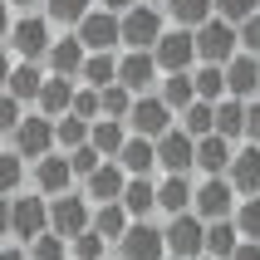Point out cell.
I'll use <instances>...</instances> for the list:
<instances>
[{"label":"cell","mask_w":260,"mask_h":260,"mask_svg":"<svg viewBox=\"0 0 260 260\" xmlns=\"http://www.w3.org/2000/svg\"><path fill=\"white\" fill-rule=\"evenodd\" d=\"M162 236H167V255H177V260H202L206 255V221L197 216V211L167 216Z\"/></svg>","instance_id":"6da1fadb"},{"label":"cell","mask_w":260,"mask_h":260,"mask_svg":"<svg viewBox=\"0 0 260 260\" xmlns=\"http://www.w3.org/2000/svg\"><path fill=\"white\" fill-rule=\"evenodd\" d=\"M49 44H54V35H49V15H20L10 29V49L15 59H25V64H40L44 54H49Z\"/></svg>","instance_id":"7a4b0ae2"},{"label":"cell","mask_w":260,"mask_h":260,"mask_svg":"<svg viewBox=\"0 0 260 260\" xmlns=\"http://www.w3.org/2000/svg\"><path fill=\"white\" fill-rule=\"evenodd\" d=\"M49 231V202H44L40 191H20V197H10V236L15 241H35V236Z\"/></svg>","instance_id":"3957f363"},{"label":"cell","mask_w":260,"mask_h":260,"mask_svg":"<svg viewBox=\"0 0 260 260\" xmlns=\"http://www.w3.org/2000/svg\"><path fill=\"white\" fill-rule=\"evenodd\" d=\"M74 35H79V44H84L88 54H118V44H123V29H118V15H108V10H93L74 25Z\"/></svg>","instance_id":"277c9868"},{"label":"cell","mask_w":260,"mask_h":260,"mask_svg":"<svg viewBox=\"0 0 260 260\" xmlns=\"http://www.w3.org/2000/svg\"><path fill=\"white\" fill-rule=\"evenodd\" d=\"M152 59L162 74H191L197 69V29H162Z\"/></svg>","instance_id":"5b68a950"},{"label":"cell","mask_w":260,"mask_h":260,"mask_svg":"<svg viewBox=\"0 0 260 260\" xmlns=\"http://www.w3.org/2000/svg\"><path fill=\"white\" fill-rule=\"evenodd\" d=\"M241 54V35L226 20H206L197 29V64H231Z\"/></svg>","instance_id":"8992f818"},{"label":"cell","mask_w":260,"mask_h":260,"mask_svg":"<svg viewBox=\"0 0 260 260\" xmlns=\"http://www.w3.org/2000/svg\"><path fill=\"white\" fill-rule=\"evenodd\" d=\"M118 29H123V49H157L162 40V15L157 5H133L128 15H118Z\"/></svg>","instance_id":"52a82bcc"},{"label":"cell","mask_w":260,"mask_h":260,"mask_svg":"<svg viewBox=\"0 0 260 260\" xmlns=\"http://www.w3.org/2000/svg\"><path fill=\"white\" fill-rule=\"evenodd\" d=\"M10 152H20L25 162H40V157H49V152H59L54 147V118H44V113H25V123L15 128V138H10Z\"/></svg>","instance_id":"ba28073f"},{"label":"cell","mask_w":260,"mask_h":260,"mask_svg":"<svg viewBox=\"0 0 260 260\" xmlns=\"http://www.w3.org/2000/svg\"><path fill=\"white\" fill-rule=\"evenodd\" d=\"M191 211H197L202 221L236 216V187H231V177H202V182H197V197H191Z\"/></svg>","instance_id":"9c48e42d"},{"label":"cell","mask_w":260,"mask_h":260,"mask_svg":"<svg viewBox=\"0 0 260 260\" xmlns=\"http://www.w3.org/2000/svg\"><path fill=\"white\" fill-rule=\"evenodd\" d=\"M172 123H177V113L157 99V93L133 99V113H128V133L133 138H152V143H157L162 133H172Z\"/></svg>","instance_id":"30bf717a"},{"label":"cell","mask_w":260,"mask_h":260,"mask_svg":"<svg viewBox=\"0 0 260 260\" xmlns=\"http://www.w3.org/2000/svg\"><path fill=\"white\" fill-rule=\"evenodd\" d=\"M157 59H152V49H123V59H118V84L128 88L133 99H143V93H157Z\"/></svg>","instance_id":"8fae6325"},{"label":"cell","mask_w":260,"mask_h":260,"mask_svg":"<svg viewBox=\"0 0 260 260\" xmlns=\"http://www.w3.org/2000/svg\"><path fill=\"white\" fill-rule=\"evenodd\" d=\"M93 226V211H88L84 191H64V197H54L49 202V231L64 236V241H74L79 231H88Z\"/></svg>","instance_id":"7c38bea8"},{"label":"cell","mask_w":260,"mask_h":260,"mask_svg":"<svg viewBox=\"0 0 260 260\" xmlns=\"http://www.w3.org/2000/svg\"><path fill=\"white\" fill-rule=\"evenodd\" d=\"M118 260H167V236L152 221H133L123 241H118Z\"/></svg>","instance_id":"4fadbf2b"},{"label":"cell","mask_w":260,"mask_h":260,"mask_svg":"<svg viewBox=\"0 0 260 260\" xmlns=\"http://www.w3.org/2000/svg\"><path fill=\"white\" fill-rule=\"evenodd\" d=\"M157 167L167 177H191L197 172V138H187L182 128L162 133L157 138Z\"/></svg>","instance_id":"5bb4252c"},{"label":"cell","mask_w":260,"mask_h":260,"mask_svg":"<svg viewBox=\"0 0 260 260\" xmlns=\"http://www.w3.org/2000/svg\"><path fill=\"white\" fill-rule=\"evenodd\" d=\"M29 177H35V191H40L44 202H54V197L74 191V167H69V157H64V152H49V157H40Z\"/></svg>","instance_id":"9a60e30c"},{"label":"cell","mask_w":260,"mask_h":260,"mask_svg":"<svg viewBox=\"0 0 260 260\" xmlns=\"http://www.w3.org/2000/svg\"><path fill=\"white\" fill-rule=\"evenodd\" d=\"M226 69V99H241V103H250V99H260V59L255 54H241L231 59V64H221Z\"/></svg>","instance_id":"2e32d148"},{"label":"cell","mask_w":260,"mask_h":260,"mask_svg":"<svg viewBox=\"0 0 260 260\" xmlns=\"http://www.w3.org/2000/svg\"><path fill=\"white\" fill-rule=\"evenodd\" d=\"M84 59H88V49L79 44V35H59V40L49 44V54H44V69L59 74V79H74V84H79Z\"/></svg>","instance_id":"e0dca14e"},{"label":"cell","mask_w":260,"mask_h":260,"mask_svg":"<svg viewBox=\"0 0 260 260\" xmlns=\"http://www.w3.org/2000/svg\"><path fill=\"white\" fill-rule=\"evenodd\" d=\"M231 187H236V197L246 202V197H260V147L255 143H246V147H236V157H231Z\"/></svg>","instance_id":"ac0fdd59"},{"label":"cell","mask_w":260,"mask_h":260,"mask_svg":"<svg viewBox=\"0 0 260 260\" xmlns=\"http://www.w3.org/2000/svg\"><path fill=\"white\" fill-rule=\"evenodd\" d=\"M231 157H236V143H226L221 133L197 138V172L202 177H226L231 172Z\"/></svg>","instance_id":"d6986e66"},{"label":"cell","mask_w":260,"mask_h":260,"mask_svg":"<svg viewBox=\"0 0 260 260\" xmlns=\"http://www.w3.org/2000/svg\"><path fill=\"white\" fill-rule=\"evenodd\" d=\"M123 187H128V172L118 167V162H103L93 177H84V197L88 202H123Z\"/></svg>","instance_id":"ffe728a7"},{"label":"cell","mask_w":260,"mask_h":260,"mask_svg":"<svg viewBox=\"0 0 260 260\" xmlns=\"http://www.w3.org/2000/svg\"><path fill=\"white\" fill-rule=\"evenodd\" d=\"M74 93H79V84L74 79H59V74H49L44 79V88H40V99H35V113H44V118H64L74 108Z\"/></svg>","instance_id":"44dd1931"},{"label":"cell","mask_w":260,"mask_h":260,"mask_svg":"<svg viewBox=\"0 0 260 260\" xmlns=\"http://www.w3.org/2000/svg\"><path fill=\"white\" fill-rule=\"evenodd\" d=\"M113 162L128 177H152V172H157V143H152V138H128Z\"/></svg>","instance_id":"7402d4cb"},{"label":"cell","mask_w":260,"mask_h":260,"mask_svg":"<svg viewBox=\"0 0 260 260\" xmlns=\"http://www.w3.org/2000/svg\"><path fill=\"white\" fill-rule=\"evenodd\" d=\"M123 211H128L133 221H152V211H157V182H152V177H128Z\"/></svg>","instance_id":"603a6c76"},{"label":"cell","mask_w":260,"mask_h":260,"mask_svg":"<svg viewBox=\"0 0 260 260\" xmlns=\"http://www.w3.org/2000/svg\"><path fill=\"white\" fill-rule=\"evenodd\" d=\"M191 197H197V182H191V177H167V172H162V182H157V211L182 216V211H191Z\"/></svg>","instance_id":"cb8c5ba5"},{"label":"cell","mask_w":260,"mask_h":260,"mask_svg":"<svg viewBox=\"0 0 260 260\" xmlns=\"http://www.w3.org/2000/svg\"><path fill=\"white\" fill-rule=\"evenodd\" d=\"M44 79H49V69L15 59V74H10V84H5V93H10V99H20V103H35V99H40V88H44Z\"/></svg>","instance_id":"d4e9b609"},{"label":"cell","mask_w":260,"mask_h":260,"mask_svg":"<svg viewBox=\"0 0 260 260\" xmlns=\"http://www.w3.org/2000/svg\"><path fill=\"white\" fill-rule=\"evenodd\" d=\"M128 138H133V133H128V123H118V118H99V123H93V133H88V143L99 147L108 162L123 152V143H128Z\"/></svg>","instance_id":"484cf974"},{"label":"cell","mask_w":260,"mask_h":260,"mask_svg":"<svg viewBox=\"0 0 260 260\" xmlns=\"http://www.w3.org/2000/svg\"><path fill=\"white\" fill-rule=\"evenodd\" d=\"M236 246H241V231H236V221H206V255L211 260H231Z\"/></svg>","instance_id":"4316f807"},{"label":"cell","mask_w":260,"mask_h":260,"mask_svg":"<svg viewBox=\"0 0 260 260\" xmlns=\"http://www.w3.org/2000/svg\"><path fill=\"white\" fill-rule=\"evenodd\" d=\"M177 29H202L206 20H216V0H167Z\"/></svg>","instance_id":"83f0119b"},{"label":"cell","mask_w":260,"mask_h":260,"mask_svg":"<svg viewBox=\"0 0 260 260\" xmlns=\"http://www.w3.org/2000/svg\"><path fill=\"white\" fill-rule=\"evenodd\" d=\"M157 99L172 108V113H182V108H191L197 103V84H191V74H162V88Z\"/></svg>","instance_id":"f1b7e54d"},{"label":"cell","mask_w":260,"mask_h":260,"mask_svg":"<svg viewBox=\"0 0 260 260\" xmlns=\"http://www.w3.org/2000/svg\"><path fill=\"white\" fill-rule=\"evenodd\" d=\"M108 84H118V54H88L79 88H108Z\"/></svg>","instance_id":"f546056e"},{"label":"cell","mask_w":260,"mask_h":260,"mask_svg":"<svg viewBox=\"0 0 260 260\" xmlns=\"http://www.w3.org/2000/svg\"><path fill=\"white\" fill-rule=\"evenodd\" d=\"M177 128L187 133V138H206V133H216V103H191V108H182L177 113Z\"/></svg>","instance_id":"4dcf8cb0"},{"label":"cell","mask_w":260,"mask_h":260,"mask_svg":"<svg viewBox=\"0 0 260 260\" xmlns=\"http://www.w3.org/2000/svg\"><path fill=\"white\" fill-rule=\"evenodd\" d=\"M246 108L250 103H241V99H221L216 103V133L226 138V143L246 138Z\"/></svg>","instance_id":"1f68e13d"},{"label":"cell","mask_w":260,"mask_h":260,"mask_svg":"<svg viewBox=\"0 0 260 260\" xmlns=\"http://www.w3.org/2000/svg\"><path fill=\"white\" fill-rule=\"evenodd\" d=\"M191 84H197V99L202 103H221L226 99V69H221V64H197V69H191Z\"/></svg>","instance_id":"d6a6232c"},{"label":"cell","mask_w":260,"mask_h":260,"mask_svg":"<svg viewBox=\"0 0 260 260\" xmlns=\"http://www.w3.org/2000/svg\"><path fill=\"white\" fill-rule=\"evenodd\" d=\"M128 226H133V216L123 211V202H103L99 211H93V231H99L103 241H123Z\"/></svg>","instance_id":"836d02e7"},{"label":"cell","mask_w":260,"mask_h":260,"mask_svg":"<svg viewBox=\"0 0 260 260\" xmlns=\"http://www.w3.org/2000/svg\"><path fill=\"white\" fill-rule=\"evenodd\" d=\"M88 133H93V123H84V118H74V113L54 118V147H59V152L84 147V143H88Z\"/></svg>","instance_id":"e575fe53"},{"label":"cell","mask_w":260,"mask_h":260,"mask_svg":"<svg viewBox=\"0 0 260 260\" xmlns=\"http://www.w3.org/2000/svg\"><path fill=\"white\" fill-rule=\"evenodd\" d=\"M99 113H103V118H118V123H128V113H133V93H128L123 84L99 88Z\"/></svg>","instance_id":"d590c367"},{"label":"cell","mask_w":260,"mask_h":260,"mask_svg":"<svg viewBox=\"0 0 260 260\" xmlns=\"http://www.w3.org/2000/svg\"><path fill=\"white\" fill-rule=\"evenodd\" d=\"M20 187H25V157L20 152H0V197L10 202V197H20Z\"/></svg>","instance_id":"8d00e7d4"},{"label":"cell","mask_w":260,"mask_h":260,"mask_svg":"<svg viewBox=\"0 0 260 260\" xmlns=\"http://www.w3.org/2000/svg\"><path fill=\"white\" fill-rule=\"evenodd\" d=\"M25 255L29 260H69V241L54 236V231H44V236H35V241L25 246Z\"/></svg>","instance_id":"74e56055"},{"label":"cell","mask_w":260,"mask_h":260,"mask_svg":"<svg viewBox=\"0 0 260 260\" xmlns=\"http://www.w3.org/2000/svg\"><path fill=\"white\" fill-rule=\"evenodd\" d=\"M88 10H93V0H44V15L54 25H79Z\"/></svg>","instance_id":"f35d334b"},{"label":"cell","mask_w":260,"mask_h":260,"mask_svg":"<svg viewBox=\"0 0 260 260\" xmlns=\"http://www.w3.org/2000/svg\"><path fill=\"white\" fill-rule=\"evenodd\" d=\"M103 255H108V241H103L93 226H88V231H79V236L69 241V260H103Z\"/></svg>","instance_id":"ab89813d"},{"label":"cell","mask_w":260,"mask_h":260,"mask_svg":"<svg viewBox=\"0 0 260 260\" xmlns=\"http://www.w3.org/2000/svg\"><path fill=\"white\" fill-rule=\"evenodd\" d=\"M236 231H241V241H260V197H246V202L236 206Z\"/></svg>","instance_id":"60d3db41"},{"label":"cell","mask_w":260,"mask_h":260,"mask_svg":"<svg viewBox=\"0 0 260 260\" xmlns=\"http://www.w3.org/2000/svg\"><path fill=\"white\" fill-rule=\"evenodd\" d=\"M64 157H69V167H74V177H79V182H84V177H93V172L103 167V162H108V157H103V152H99L93 143L74 147V152H64Z\"/></svg>","instance_id":"b9f144b4"},{"label":"cell","mask_w":260,"mask_h":260,"mask_svg":"<svg viewBox=\"0 0 260 260\" xmlns=\"http://www.w3.org/2000/svg\"><path fill=\"white\" fill-rule=\"evenodd\" d=\"M250 15H260V0H216V20H226V25H246Z\"/></svg>","instance_id":"7bdbcfd3"},{"label":"cell","mask_w":260,"mask_h":260,"mask_svg":"<svg viewBox=\"0 0 260 260\" xmlns=\"http://www.w3.org/2000/svg\"><path fill=\"white\" fill-rule=\"evenodd\" d=\"M20 123H25V103L10 99V93H0V138H15Z\"/></svg>","instance_id":"ee69618b"},{"label":"cell","mask_w":260,"mask_h":260,"mask_svg":"<svg viewBox=\"0 0 260 260\" xmlns=\"http://www.w3.org/2000/svg\"><path fill=\"white\" fill-rule=\"evenodd\" d=\"M74 118H84V123H99V88H79V93H74V108H69Z\"/></svg>","instance_id":"f6af8a7d"},{"label":"cell","mask_w":260,"mask_h":260,"mask_svg":"<svg viewBox=\"0 0 260 260\" xmlns=\"http://www.w3.org/2000/svg\"><path fill=\"white\" fill-rule=\"evenodd\" d=\"M236 35H241V49L260 59V15H250V20H246L241 29H236Z\"/></svg>","instance_id":"bcb514c9"},{"label":"cell","mask_w":260,"mask_h":260,"mask_svg":"<svg viewBox=\"0 0 260 260\" xmlns=\"http://www.w3.org/2000/svg\"><path fill=\"white\" fill-rule=\"evenodd\" d=\"M246 138L260 147V99H250V108H246Z\"/></svg>","instance_id":"7dc6e473"},{"label":"cell","mask_w":260,"mask_h":260,"mask_svg":"<svg viewBox=\"0 0 260 260\" xmlns=\"http://www.w3.org/2000/svg\"><path fill=\"white\" fill-rule=\"evenodd\" d=\"M99 10H108V15H128L133 5H143V0H93Z\"/></svg>","instance_id":"c3c4849f"},{"label":"cell","mask_w":260,"mask_h":260,"mask_svg":"<svg viewBox=\"0 0 260 260\" xmlns=\"http://www.w3.org/2000/svg\"><path fill=\"white\" fill-rule=\"evenodd\" d=\"M10 29H15V20H10V0H0V44L10 40Z\"/></svg>","instance_id":"681fc988"},{"label":"cell","mask_w":260,"mask_h":260,"mask_svg":"<svg viewBox=\"0 0 260 260\" xmlns=\"http://www.w3.org/2000/svg\"><path fill=\"white\" fill-rule=\"evenodd\" d=\"M231 260H260V241H241Z\"/></svg>","instance_id":"f907efd6"},{"label":"cell","mask_w":260,"mask_h":260,"mask_svg":"<svg viewBox=\"0 0 260 260\" xmlns=\"http://www.w3.org/2000/svg\"><path fill=\"white\" fill-rule=\"evenodd\" d=\"M10 74H15V54L0 49V93H5V84H10Z\"/></svg>","instance_id":"816d5d0a"},{"label":"cell","mask_w":260,"mask_h":260,"mask_svg":"<svg viewBox=\"0 0 260 260\" xmlns=\"http://www.w3.org/2000/svg\"><path fill=\"white\" fill-rule=\"evenodd\" d=\"M5 236H10V202L0 197V241H5Z\"/></svg>","instance_id":"f5cc1de1"},{"label":"cell","mask_w":260,"mask_h":260,"mask_svg":"<svg viewBox=\"0 0 260 260\" xmlns=\"http://www.w3.org/2000/svg\"><path fill=\"white\" fill-rule=\"evenodd\" d=\"M0 260H29V255H25L20 246H0Z\"/></svg>","instance_id":"db71d44e"},{"label":"cell","mask_w":260,"mask_h":260,"mask_svg":"<svg viewBox=\"0 0 260 260\" xmlns=\"http://www.w3.org/2000/svg\"><path fill=\"white\" fill-rule=\"evenodd\" d=\"M10 5H20V10H35V5H40V0H10Z\"/></svg>","instance_id":"11a10c76"},{"label":"cell","mask_w":260,"mask_h":260,"mask_svg":"<svg viewBox=\"0 0 260 260\" xmlns=\"http://www.w3.org/2000/svg\"><path fill=\"white\" fill-rule=\"evenodd\" d=\"M103 260H118V255H103Z\"/></svg>","instance_id":"9f6ffc18"},{"label":"cell","mask_w":260,"mask_h":260,"mask_svg":"<svg viewBox=\"0 0 260 260\" xmlns=\"http://www.w3.org/2000/svg\"><path fill=\"white\" fill-rule=\"evenodd\" d=\"M202 260H211V255H202Z\"/></svg>","instance_id":"6f0895ef"},{"label":"cell","mask_w":260,"mask_h":260,"mask_svg":"<svg viewBox=\"0 0 260 260\" xmlns=\"http://www.w3.org/2000/svg\"><path fill=\"white\" fill-rule=\"evenodd\" d=\"M167 260H177V255H167Z\"/></svg>","instance_id":"680465c9"}]
</instances>
